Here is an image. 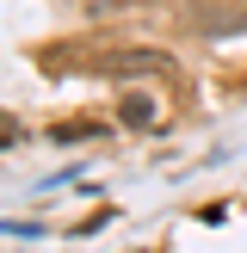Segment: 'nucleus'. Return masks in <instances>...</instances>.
Listing matches in <instances>:
<instances>
[{
	"label": "nucleus",
	"mask_w": 247,
	"mask_h": 253,
	"mask_svg": "<svg viewBox=\"0 0 247 253\" xmlns=\"http://www.w3.org/2000/svg\"><path fill=\"white\" fill-rule=\"evenodd\" d=\"M111 74H173V56H161V49H124V56H111Z\"/></svg>",
	"instance_id": "nucleus-1"
},
{
	"label": "nucleus",
	"mask_w": 247,
	"mask_h": 253,
	"mask_svg": "<svg viewBox=\"0 0 247 253\" xmlns=\"http://www.w3.org/2000/svg\"><path fill=\"white\" fill-rule=\"evenodd\" d=\"M124 118H130V124H148V118H155V99L130 93V99H124Z\"/></svg>",
	"instance_id": "nucleus-2"
}]
</instances>
